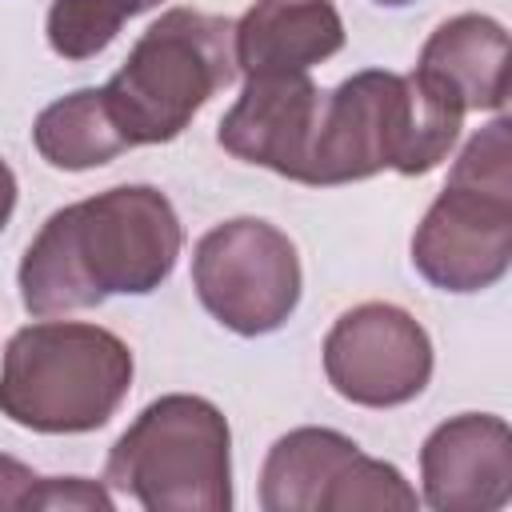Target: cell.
Returning <instances> with one entry per match:
<instances>
[{
  "label": "cell",
  "instance_id": "1",
  "mask_svg": "<svg viewBox=\"0 0 512 512\" xmlns=\"http://www.w3.org/2000/svg\"><path fill=\"white\" fill-rule=\"evenodd\" d=\"M184 232L172 200L148 184H120L44 220L20 260V300L32 316L96 308L104 296H144L176 268Z\"/></svg>",
  "mask_w": 512,
  "mask_h": 512
},
{
  "label": "cell",
  "instance_id": "2",
  "mask_svg": "<svg viewBox=\"0 0 512 512\" xmlns=\"http://www.w3.org/2000/svg\"><path fill=\"white\" fill-rule=\"evenodd\" d=\"M464 112L416 72L364 68L324 92L304 184H352L384 168L432 172L460 136Z\"/></svg>",
  "mask_w": 512,
  "mask_h": 512
},
{
  "label": "cell",
  "instance_id": "3",
  "mask_svg": "<svg viewBox=\"0 0 512 512\" xmlns=\"http://www.w3.org/2000/svg\"><path fill=\"white\" fill-rule=\"evenodd\" d=\"M132 384L128 344L96 324L40 320L4 348L0 412L32 432H92L112 420Z\"/></svg>",
  "mask_w": 512,
  "mask_h": 512
},
{
  "label": "cell",
  "instance_id": "4",
  "mask_svg": "<svg viewBox=\"0 0 512 512\" xmlns=\"http://www.w3.org/2000/svg\"><path fill=\"white\" fill-rule=\"evenodd\" d=\"M236 76L232 20L196 8H168L132 44L128 60L100 88L112 124L132 144L176 140L192 116Z\"/></svg>",
  "mask_w": 512,
  "mask_h": 512
},
{
  "label": "cell",
  "instance_id": "5",
  "mask_svg": "<svg viewBox=\"0 0 512 512\" xmlns=\"http://www.w3.org/2000/svg\"><path fill=\"white\" fill-rule=\"evenodd\" d=\"M512 260V148L508 120L480 128L456 156L448 184L412 236L416 272L444 292L492 288Z\"/></svg>",
  "mask_w": 512,
  "mask_h": 512
},
{
  "label": "cell",
  "instance_id": "6",
  "mask_svg": "<svg viewBox=\"0 0 512 512\" xmlns=\"http://www.w3.org/2000/svg\"><path fill=\"white\" fill-rule=\"evenodd\" d=\"M232 432L204 396H160L112 444L104 480L148 512H228Z\"/></svg>",
  "mask_w": 512,
  "mask_h": 512
},
{
  "label": "cell",
  "instance_id": "7",
  "mask_svg": "<svg viewBox=\"0 0 512 512\" xmlns=\"http://www.w3.org/2000/svg\"><path fill=\"white\" fill-rule=\"evenodd\" d=\"M200 304L240 336L276 332L300 300L296 244L268 220L240 216L200 236L192 252Z\"/></svg>",
  "mask_w": 512,
  "mask_h": 512
},
{
  "label": "cell",
  "instance_id": "8",
  "mask_svg": "<svg viewBox=\"0 0 512 512\" xmlns=\"http://www.w3.org/2000/svg\"><path fill=\"white\" fill-rule=\"evenodd\" d=\"M328 384L364 408H396L424 392L432 376L428 332L396 304H360L324 336Z\"/></svg>",
  "mask_w": 512,
  "mask_h": 512
},
{
  "label": "cell",
  "instance_id": "9",
  "mask_svg": "<svg viewBox=\"0 0 512 512\" xmlns=\"http://www.w3.org/2000/svg\"><path fill=\"white\" fill-rule=\"evenodd\" d=\"M324 92L308 72L284 76H248L240 100L220 120V148L236 160L272 168L284 180H308L312 140L320 124Z\"/></svg>",
  "mask_w": 512,
  "mask_h": 512
},
{
  "label": "cell",
  "instance_id": "10",
  "mask_svg": "<svg viewBox=\"0 0 512 512\" xmlns=\"http://www.w3.org/2000/svg\"><path fill=\"white\" fill-rule=\"evenodd\" d=\"M424 500L436 512H496L512 496V432L500 416L444 420L420 448Z\"/></svg>",
  "mask_w": 512,
  "mask_h": 512
},
{
  "label": "cell",
  "instance_id": "11",
  "mask_svg": "<svg viewBox=\"0 0 512 512\" xmlns=\"http://www.w3.org/2000/svg\"><path fill=\"white\" fill-rule=\"evenodd\" d=\"M232 48L244 76L308 72L344 48V20L332 0H256L232 24Z\"/></svg>",
  "mask_w": 512,
  "mask_h": 512
},
{
  "label": "cell",
  "instance_id": "12",
  "mask_svg": "<svg viewBox=\"0 0 512 512\" xmlns=\"http://www.w3.org/2000/svg\"><path fill=\"white\" fill-rule=\"evenodd\" d=\"M416 76L460 112H500L508 100V32L480 12L452 16L420 48Z\"/></svg>",
  "mask_w": 512,
  "mask_h": 512
},
{
  "label": "cell",
  "instance_id": "13",
  "mask_svg": "<svg viewBox=\"0 0 512 512\" xmlns=\"http://www.w3.org/2000/svg\"><path fill=\"white\" fill-rule=\"evenodd\" d=\"M360 448L332 428H296L280 436L260 472V504L268 512H332L336 484Z\"/></svg>",
  "mask_w": 512,
  "mask_h": 512
},
{
  "label": "cell",
  "instance_id": "14",
  "mask_svg": "<svg viewBox=\"0 0 512 512\" xmlns=\"http://www.w3.org/2000/svg\"><path fill=\"white\" fill-rule=\"evenodd\" d=\"M32 140H36V152L52 168H64V172L100 168L128 148V140L112 124V112L100 88H80L72 96L52 100L36 116Z\"/></svg>",
  "mask_w": 512,
  "mask_h": 512
},
{
  "label": "cell",
  "instance_id": "15",
  "mask_svg": "<svg viewBox=\"0 0 512 512\" xmlns=\"http://www.w3.org/2000/svg\"><path fill=\"white\" fill-rule=\"evenodd\" d=\"M128 16H136L132 0H52L48 44L64 60H92L112 44Z\"/></svg>",
  "mask_w": 512,
  "mask_h": 512
},
{
  "label": "cell",
  "instance_id": "16",
  "mask_svg": "<svg viewBox=\"0 0 512 512\" xmlns=\"http://www.w3.org/2000/svg\"><path fill=\"white\" fill-rule=\"evenodd\" d=\"M24 508H100L112 512V496L100 484H88L80 476L68 480H36V488L28 492Z\"/></svg>",
  "mask_w": 512,
  "mask_h": 512
},
{
  "label": "cell",
  "instance_id": "17",
  "mask_svg": "<svg viewBox=\"0 0 512 512\" xmlns=\"http://www.w3.org/2000/svg\"><path fill=\"white\" fill-rule=\"evenodd\" d=\"M36 472L12 456H0V508H24L28 492L36 488Z\"/></svg>",
  "mask_w": 512,
  "mask_h": 512
},
{
  "label": "cell",
  "instance_id": "18",
  "mask_svg": "<svg viewBox=\"0 0 512 512\" xmlns=\"http://www.w3.org/2000/svg\"><path fill=\"white\" fill-rule=\"evenodd\" d=\"M12 208H16V176H12V168L0 160V232H4L8 216H12Z\"/></svg>",
  "mask_w": 512,
  "mask_h": 512
},
{
  "label": "cell",
  "instance_id": "19",
  "mask_svg": "<svg viewBox=\"0 0 512 512\" xmlns=\"http://www.w3.org/2000/svg\"><path fill=\"white\" fill-rule=\"evenodd\" d=\"M132 4H136V12H148V8H156L160 0H132Z\"/></svg>",
  "mask_w": 512,
  "mask_h": 512
},
{
  "label": "cell",
  "instance_id": "20",
  "mask_svg": "<svg viewBox=\"0 0 512 512\" xmlns=\"http://www.w3.org/2000/svg\"><path fill=\"white\" fill-rule=\"evenodd\" d=\"M376 4H388V8H400V4H412V0H376Z\"/></svg>",
  "mask_w": 512,
  "mask_h": 512
}]
</instances>
